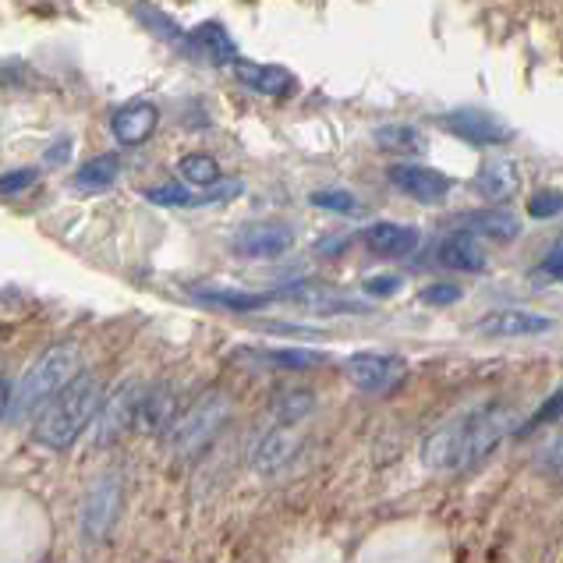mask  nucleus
<instances>
[{"instance_id": "obj_1", "label": "nucleus", "mask_w": 563, "mask_h": 563, "mask_svg": "<svg viewBox=\"0 0 563 563\" xmlns=\"http://www.w3.org/2000/svg\"><path fill=\"white\" fill-rule=\"evenodd\" d=\"M78 376H82V347L75 341L51 344L19 383L4 386V422L19 426L25 418H40L43 408Z\"/></svg>"}, {"instance_id": "obj_2", "label": "nucleus", "mask_w": 563, "mask_h": 563, "mask_svg": "<svg viewBox=\"0 0 563 563\" xmlns=\"http://www.w3.org/2000/svg\"><path fill=\"white\" fill-rule=\"evenodd\" d=\"M100 405H103L100 379H96L92 373H82L43 408L36 426H32V443L60 454V450H68L96 422Z\"/></svg>"}, {"instance_id": "obj_3", "label": "nucleus", "mask_w": 563, "mask_h": 563, "mask_svg": "<svg viewBox=\"0 0 563 563\" xmlns=\"http://www.w3.org/2000/svg\"><path fill=\"white\" fill-rule=\"evenodd\" d=\"M228 418H231V397L209 390L188 411L178 415V422L167 432V446L178 457H199L217 440V432L228 426Z\"/></svg>"}, {"instance_id": "obj_4", "label": "nucleus", "mask_w": 563, "mask_h": 563, "mask_svg": "<svg viewBox=\"0 0 563 563\" xmlns=\"http://www.w3.org/2000/svg\"><path fill=\"white\" fill-rule=\"evenodd\" d=\"M514 422H518V411H514L510 405H504V400H489V405L475 408L461 472H472V468H478V464H486L493 457V450L514 432Z\"/></svg>"}, {"instance_id": "obj_5", "label": "nucleus", "mask_w": 563, "mask_h": 563, "mask_svg": "<svg viewBox=\"0 0 563 563\" xmlns=\"http://www.w3.org/2000/svg\"><path fill=\"white\" fill-rule=\"evenodd\" d=\"M344 376L355 390L383 397L408 379V358L390 355V351H355L344 358Z\"/></svg>"}, {"instance_id": "obj_6", "label": "nucleus", "mask_w": 563, "mask_h": 563, "mask_svg": "<svg viewBox=\"0 0 563 563\" xmlns=\"http://www.w3.org/2000/svg\"><path fill=\"white\" fill-rule=\"evenodd\" d=\"M142 394H146V386H142L139 379H121L118 386H110V394L103 397V405H100V411H96V422H92V443L96 446L118 443L128 429H135Z\"/></svg>"}, {"instance_id": "obj_7", "label": "nucleus", "mask_w": 563, "mask_h": 563, "mask_svg": "<svg viewBox=\"0 0 563 563\" xmlns=\"http://www.w3.org/2000/svg\"><path fill=\"white\" fill-rule=\"evenodd\" d=\"M121 496H124V486H121V475L114 472L100 475L89 486L82 500V514H78V525H82V536L89 542H103L110 536V528H114L118 510H121Z\"/></svg>"}, {"instance_id": "obj_8", "label": "nucleus", "mask_w": 563, "mask_h": 563, "mask_svg": "<svg viewBox=\"0 0 563 563\" xmlns=\"http://www.w3.org/2000/svg\"><path fill=\"white\" fill-rule=\"evenodd\" d=\"M231 249L241 260H280L295 249V231L280 220H252L234 231Z\"/></svg>"}, {"instance_id": "obj_9", "label": "nucleus", "mask_w": 563, "mask_h": 563, "mask_svg": "<svg viewBox=\"0 0 563 563\" xmlns=\"http://www.w3.org/2000/svg\"><path fill=\"white\" fill-rule=\"evenodd\" d=\"M472 411L443 422L432 437L422 443V464L429 472H461L464 468V446H468Z\"/></svg>"}, {"instance_id": "obj_10", "label": "nucleus", "mask_w": 563, "mask_h": 563, "mask_svg": "<svg viewBox=\"0 0 563 563\" xmlns=\"http://www.w3.org/2000/svg\"><path fill=\"white\" fill-rule=\"evenodd\" d=\"M298 450H301V432H298V426L269 422L260 432V440L252 443L249 461H252V468L260 472V475H277V472H284L287 464L298 457Z\"/></svg>"}, {"instance_id": "obj_11", "label": "nucleus", "mask_w": 563, "mask_h": 563, "mask_svg": "<svg viewBox=\"0 0 563 563\" xmlns=\"http://www.w3.org/2000/svg\"><path fill=\"white\" fill-rule=\"evenodd\" d=\"M390 185L422 206H440L450 191H454V178H446L443 170L426 167V164H394Z\"/></svg>"}, {"instance_id": "obj_12", "label": "nucleus", "mask_w": 563, "mask_h": 563, "mask_svg": "<svg viewBox=\"0 0 563 563\" xmlns=\"http://www.w3.org/2000/svg\"><path fill=\"white\" fill-rule=\"evenodd\" d=\"M556 330L553 316H542L532 309H496L486 312L475 323V333L482 336H496V341H518V336H542Z\"/></svg>"}, {"instance_id": "obj_13", "label": "nucleus", "mask_w": 563, "mask_h": 563, "mask_svg": "<svg viewBox=\"0 0 563 563\" xmlns=\"http://www.w3.org/2000/svg\"><path fill=\"white\" fill-rule=\"evenodd\" d=\"M446 132H454L457 139L464 142H472V146H504V142L510 139V128L500 121V118H493L489 110H478V107H457V110H450V114L440 118Z\"/></svg>"}, {"instance_id": "obj_14", "label": "nucleus", "mask_w": 563, "mask_h": 563, "mask_svg": "<svg viewBox=\"0 0 563 563\" xmlns=\"http://www.w3.org/2000/svg\"><path fill=\"white\" fill-rule=\"evenodd\" d=\"M234 78L238 86H245L255 96H269V100H280V96H291L298 89V78L284 68V64H266V60H238L234 64Z\"/></svg>"}, {"instance_id": "obj_15", "label": "nucleus", "mask_w": 563, "mask_h": 563, "mask_svg": "<svg viewBox=\"0 0 563 563\" xmlns=\"http://www.w3.org/2000/svg\"><path fill=\"white\" fill-rule=\"evenodd\" d=\"M188 54L191 57H199L202 64H209V68H234V64L241 60L238 54V43L231 40V32L223 29L220 22H202L188 32Z\"/></svg>"}, {"instance_id": "obj_16", "label": "nucleus", "mask_w": 563, "mask_h": 563, "mask_svg": "<svg viewBox=\"0 0 563 563\" xmlns=\"http://www.w3.org/2000/svg\"><path fill=\"white\" fill-rule=\"evenodd\" d=\"M362 241L368 252L379 255V260H408V255L418 249V241H422V234L408 228V223L376 220L362 231Z\"/></svg>"}, {"instance_id": "obj_17", "label": "nucleus", "mask_w": 563, "mask_h": 563, "mask_svg": "<svg viewBox=\"0 0 563 563\" xmlns=\"http://www.w3.org/2000/svg\"><path fill=\"white\" fill-rule=\"evenodd\" d=\"M156 128H159V107L150 100L124 103L114 110V118H110V132H114L121 146H142V142L153 139Z\"/></svg>"}, {"instance_id": "obj_18", "label": "nucleus", "mask_w": 563, "mask_h": 563, "mask_svg": "<svg viewBox=\"0 0 563 563\" xmlns=\"http://www.w3.org/2000/svg\"><path fill=\"white\" fill-rule=\"evenodd\" d=\"M521 188V167L510 156H493L475 174V191L486 202H507Z\"/></svg>"}, {"instance_id": "obj_19", "label": "nucleus", "mask_w": 563, "mask_h": 563, "mask_svg": "<svg viewBox=\"0 0 563 563\" xmlns=\"http://www.w3.org/2000/svg\"><path fill=\"white\" fill-rule=\"evenodd\" d=\"M178 397H174L170 386L156 383V386H146V394H142V405H139V422L135 429L146 432V437H156V432H170L174 422H178Z\"/></svg>"}, {"instance_id": "obj_20", "label": "nucleus", "mask_w": 563, "mask_h": 563, "mask_svg": "<svg viewBox=\"0 0 563 563\" xmlns=\"http://www.w3.org/2000/svg\"><path fill=\"white\" fill-rule=\"evenodd\" d=\"M461 231H472L475 238H486V241H518L521 217H514L510 209H500V206L475 209V213L461 217Z\"/></svg>"}, {"instance_id": "obj_21", "label": "nucleus", "mask_w": 563, "mask_h": 563, "mask_svg": "<svg viewBox=\"0 0 563 563\" xmlns=\"http://www.w3.org/2000/svg\"><path fill=\"white\" fill-rule=\"evenodd\" d=\"M440 263L454 273H482L489 266V255L482 249V238H475L472 231H454L450 238H443Z\"/></svg>"}, {"instance_id": "obj_22", "label": "nucleus", "mask_w": 563, "mask_h": 563, "mask_svg": "<svg viewBox=\"0 0 563 563\" xmlns=\"http://www.w3.org/2000/svg\"><path fill=\"white\" fill-rule=\"evenodd\" d=\"M191 298L213 309L228 312H260L273 301V295H255V291H238V287H191Z\"/></svg>"}, {"instance_id": "obj_23", "label": "nucleus", "mask_w": 563, "mask_h": 563, "mask_svg": "<svg viewBox=\"0 0 563 563\" xmlns=\"http://www.w3.org/2000/svg\"><path fill=\"white\" fill-rule=\"evenodd\" d=\"M118 178H121V156L118 153H100V156L86 159V164L75 170L71 188L92 196V191H107Z\"/></svg>"}, {"instance_id": "obj_24", "label": "nucleus", "mask_w": 563, "mask_h": 563, "mask_svg": "<svg viewBox=\"0 0 563 563\" xmlns=\"http://www.w3.org/2000/svg\"><path fill=\"white\" fill-rule=\"evenodd\" d=\"M373 142L379 153H390V156H418L426 150V135L418 132L415 124H383L376 128Z\"/></svg>"}, {"instance_id": "obj_25", "label": "nucleus", "mask_w": 563, "mask_h": 563, "mask_svg": "<svg viewBox=\"0 0 563 563\" xmlns=\"http://www.w3.org/2000/svg\"><path fill=\"white\" fill-rule=\"evenodd\" d=\"M178 178L188 185V188H196V191H206V188H217L220 181H228L223 178V170L220 164L209 153H188L178 159Z\"/></svg>"}, {"instance_id": "obj_26", "label": "nucleus", "mask_w": 563, "mask_h": 563, "mask_svg": "<svg viewBox=\"0 0 563 563\" xmlns=\"http://www.w3.org/2000/svg\"><path fill=\"white\" fill-rule=\"evenodd\" d=\"M252 355L266 365H273V368H291V373L319 368L327 362L323 351H312V347H260V351H252Z\"/></svg>"}, {"instance_id": "obj_27", "label": "nucleus", "mask_w": 563, "mask_h": 563, "mask_svg": "<svg viewBox=\"0 0 563 563\" xmlns=\"http://www.w3.org/2000/svg\"><path fill=\"white\" fill-rule=\"evenodd\" d=\"M135 19L142 22V25H146L150 32H153V36L156 40H164V43H174V46H185L188 43V32L178 25V22H174V19H167V14L164 11H159V8H153V4H146V0H135Z\"/></svg>"}, {"instance_id": "obj_28", "label": "nucleus", "mask_w": 563, "mask_h": 563, "mask_svg": "<svg viewBox=\"0 0 563 563\" xmlns=\"http://www.w3.org/2000/svg\"><path fill=\"white\" fill-rule=\"evenodd\" d=\"M316 411V397L309 390H284L273 397V422H287V426H301L305 418Z\"/></svg>"}, {"instance_id": "obj_29", "label": "nucleus", "mask_w": 563, "mask_h": 563, "mask_svg": "<svg viewBox=\"0 0 563 563\" xmlns=\"http://www.w3.org/2000/svg\"><path fill=\"white\" fill-rule=\"evenodd\" d=\"M309 206L323 209V213H336V217H355L362 209L358 196L347 188H319L309 196Z\"/></svg>"}, {"instance_id": "obj_30", "label": "nucleus", "mask_w": 563, "mask_h": 563, "mask_svg": "<svg viewBox=\"0 0 563 563\" xmlns=\"http://www.w3.org/2000/svg\"><path fill=\"white\" fill-rule=\"evenodd\" d=\"M146 199L153 206H167V209H191V199H196V188H188L185 181H170V185H156L146 191Z\"/></svg>"}, {"instance_id": "obj_31", "label": "nucleus", "mask_w": 563, "mask_h": 563, "mask_svg": "<svg viewBox=\"0 0 563 563\" xmlns=\"http://www.w3.org/2000/svg\"><path fill=\"white\" fill-rule=\"evenodd\" d=\"M560 415H563V386H560L556 394H550V397L542 400V405L536 408V415H532V418H525L521 429H518V437H528V432H536V429H542V426L556 422Z\"/></svg>"}, {"instance_id": "obj_32", "label": "nucleus", "mask_w": 563, "mask_h": 563, "mask_svg": "<svg viewBox=\"0 0 563 563\" xmlns=\"http://www.w3.org/2000/svg\"><path fill=\"white\" fill-rule=\"evenodd\" d=\"M563 213V191L560 188H539L532 199H528V217L536 220H553Z\"/></svg>"}, {"instance_id": "obj_33", "label": "nucleus", "mask_w": 563, "mask_h": 563, "mask_svg": "<svg viewBox=\"0 0 563 563\" xmlns=\"http://www.w3.org/2000/svg\"><path fill=\"white\" fill-rule=\"evenodd\" d=\"M464 298V291L457 284H450V280H437V284H429L422 287V301L426 305H437V309H446V305H457Z\"/></svg>"}, {"instance_id": "obj_34", "label": "nucleus", "mask_w": 563, "mask_h": 563, "mask_svg": "<svg viewBox=\"0 0 563 563\" xmlns=\"http://www.w3.org/2000/svg\"><path fill=\"white\" fill-rule=\"evenodd\" d=\"M36 181H40V170H36V167L8 170L4 178H0V191H4L8 199H14V196H19V191H29Z\"/></svg>"}, {"instance_id": "obj_35", "label": "nucleus", "mask_w": 563, "mask_h": 563, "mask_svg": "<svg viewBox=\"0 0 563 563\" xmlns=\"http://www.w3.org/2000/svg\"><path fill=\"white\" fill-rule=\"evenodd\" d=\"M400 287H405V277H397V273H376V277L365 280V295L368 298H394Z\"/></svg>"}, {"instance_id": "obj_36", "label": "nucleus", "mask_w": 563, "mask_h": 563, "mask_svg": "<svg viewBox=\"0 0 563 563\" xmlns=\"http://www.w3.org/2000/svg\"><path fill=\"white\" fill-rule=\"evenodd\" d=\"M539 468L550 478H563V432L553 443H545V450L539 454Z\"/></svg>"}, {"instance_id": "obj_37", "label": "nucleus", "mask_w": 563, "mask_h": 563, "mask_svg": "<svg viewBox=\"0 0 563 563\" xmlns=\"http://www.w3.org/2000/svg\"><path fill=\"white\" fill-rule=\"evenodd\" d=\"M542 269H545V273H553V277L563 280V238H556V245L550 249V255H545Z\"/></svg>"}, {"instance_id": "obj_38", "label": "nucleus", "mask_w": 563, "mask_h": 563, "mask_svg": "<svg viewBox=\"0 0 563 563\" xmlns=\"http://www.w3.org/2000/svg\"><path fill=\"white\" fill-rule=\"evenodd\" d=\"M68 156H71V139H60L57 146H51V153H46V164H51V167H60Z\"/></svg>"}]
</instances>
